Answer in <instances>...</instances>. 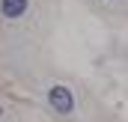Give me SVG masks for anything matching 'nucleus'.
Instances as JSON below:
<instances>
[{
    "label": "nucleus",
    "mask_w": 128,
    "mask_h": 122,
    "mask_svg": "<svg viewBox=\"0 0 128 122\" xmlns=\"http://www.w3.org/2000/svg\"><path fill=\"white\" fill-rule=\"evenodd\" d=\"M48 101H51V107L57 113H72V107H74V98H72V92L66 86H51L48 90Z\"/></svg>",
    "instance_id": "1"
},
{
    "label": "nucleus",
    "mask_w": 128,
    "mask_h": 122,
    "mask_svg": "<svg viewBox=\"0 0 128 122\" xmlns=\"http://www.w3.org/2000/svg\"><path fill=\"white\" fill-rule=\"evenodd\" d=\"M0 9L6 18H21L27 12V0H0Z\"/></svg>",
    "instance_id": "2"
}]
</instances>
